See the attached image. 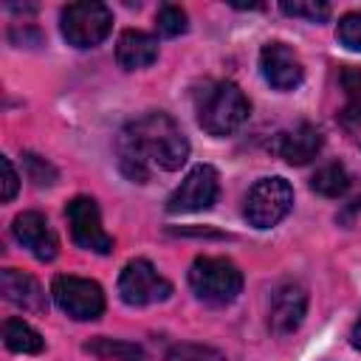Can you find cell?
<instances>
[{
    "label": "cell",
    "mask_w": 361,
    "mask_h": 361,
    "mask_svg": "<svg viewBox=\"0 0 361 361\" xmlns=\"http://www.w3.org/2000/svg\"><path fill=\"white\" fill-rule=\"evenodd\" d=\"M293 209V186L282 178V175H271V178H259L245 200H243V217L248 226L265 231L279 226Z\"/></svg>",
    "instance_id": "5"
},
{
    "label": "cell",
    "mask_w": 361,
    "mask_h": 361,
    "mask_svg": "<svg viewBox=\"0 0 361 361\" xmlns=\"http://www.w3.org/2000/svg\"><path fill=\"white\" fill-rule=\"evenodd\" d=\"M59 31L71 48H79V51L96 48L113 31V11L96 0L68 3L59 11Z\"/></svg>",
    "instance_id": "4"
},
{
    "label": "cell",
    "mask_w": 361,
    "mask_h": 361,
    "mask_svg": "<svg viewBox=\"0 0 361 361\" xmlns=\"http://www.w3.org/2000/svg\"><path fill=\"white\" fill-rule=\"evenodd\" d=\"M164 361H226V355L209 344H197V341H178L166 350Z\"/></svg>",
    "instance_id": "20"
},
{
    "label": "cell",
    "mask_w": 361,
    "mask_h": 361,
    "mask_svg": "<svg viewBox=\"0 0 361 361\" xmlns=\"http://www.w3.org/2000/svg\"><path fill=\"white\" fill-rule=\"evenodd\" d=\"M279 11L288 14V17H299V20H307V23H327L333 8L330 3H322V0H293V3H279Z\"/></svg>",
    "instance_id": "21"
},
{
    "label": "cell",
    "mask_w": 361,
    "mask_h": 361,
    "mask_svg": "<svg viewBox=\"0 0 361 361\" xmlns=\"http://www.w3.org/2000/svg\"><path fill=\"white\" fill-rule=\"evenodd\" d=\"M0 290H3V299L28 310V313H45L48 307V299H45V290L42 285L25 274V271H17V268H3L0 271Z\"/></svg>",
    "instance_id": "14"
},
{
    "label": "cell",
    "mask_w": 361,
    "mask_h": 361,
    "mask_svg": "<svg viewBox=\"0 0 361 361\" xmlns=\"http://www.w3.org/2000/svg\"><path fill=\"white\" fill-rule=\"evenodd\" d=\"M8 39H11L14 45H20V48L28 45V42H31V45H42V34H39V28H31V25H25V23H23V28L14 25V28L8 31Z\"/></svg>",
    "instance_id": "26"
},
{
    "label": "cell",
    "mask_w": 361,
    "mask_h": 361,
    "mask_svg": "<svg viewBox=\"0 0 361 361\" xmlns=\"http://www.w3.org/2000/svg\"><path fill=\"white\" fill-rule=\"evenodd\" d=\"M195 113H197V124L203 133L223 138V135L237 133L248 121L251 102L237 82L220 79V82H209L197 90Z\"/></svg>",
    "instance_id": "2"
},
{
    "label": "cell",
    "mask_w": 361,
    "mask_h": 361,
    "mask_svg": "<svg viewBox=\"0 0 361 361\" xmlns=\"http://www.w3.org/2000/svg\"><path fill=\"white\" fill-rule=\"evenodd\" d=\"M186 279L192 293L209 307H226L243 290V271L228 257H197Z\"/></svg>",
    "instance_id": "3"
},
{
    "label": "cell",
    "mask_w": 361,
    "mask_h": 361,
    "mask_svg": "<svg viewBox=\"0 0 361 361\" xmlns=\"http://www.w3.org/2000/svg\"><path fill=\"white\" fill-rule=\"evenodd\" d=\"M0 166H3V192H0V197H3V203H11L17 189H20V178H17V169H14L8 155H0Z\"/></svg>",
    "instance_id": "25"
},
{
    "label": "cell",
    "mask_w": 361,
    "mask_h": 361,
    "mask_svg": "<svg viewBox=\"0 0 361 361\" xmlns=\"http://www.w3.org/2000/svg\"><path fill=\"white\" fill-rule=\"evenodd\" d=\"M65 217H68V228L71 237L79 248L93 251V254H110L113 251V237L104 231L102 226V212L99 203L90 195H76L68 200L65 206Z\"/></svg>",
    "instance_id": "9"
},
{
    "label": "cell",
    "mask_w": 361,
    "mask_h": 361,
    "mask_svg": "<svg viewBox=\"0 0 361 361\" xmlns=\"http://www.w3.org/2000/svg\"><path fill=\"white\" fill-rule=\"evenodd\" d=\"M350 347L361 353V316L355 319V324H353V330H350Z\"/></svg>",
    "instance_id": "27"
},
{
    "label": "cell",
    "mask_w": 361,
    "mask_h": 361,
    "mask_svg": "<svg viewBox=\"0 0 361 361\" xmlns=\"http://www.w3.org/2000/svg\"><path fill=\"white\" fill-rule=\"evenodd\" d=\"M118 296L130 307L158 305L172 296V282L166 276H161L149 259L135 257L118 274Z\"/></svg>",
    "instance_id": "7"
},
{
    "label": "cell",
    "mask_w": 361,
    "mask_h": 361,
    "mask_svg": "<svg viewBox=\"0 0 361 361\" xmlns=\"http://www.w3.org/2000/svg\"><path fill=\"white\" fill-rule=\"evenodd\" d=\"M338 85L344 90V107L338 113V121L347 130H361V68L347 65L338 73Z\"/></svg>",
    "instance_id": "17"
},
{
    "label": "cell",
    "mask_w": 361,
    "mask_h": 361,
    "mask_svg": "<svg viewBox=\"0 0 361 361\" xmlns=\"http://www.w3.org/2000/svg\"><path fill=\"white\" fill-rule=\"evenodd\" d=\"M158 59V39L147 31L127 28L116 42V62L124 71H144Z\"/></svg>",
    "instance_id": "15"
},
{
    "label": "cell",
    "mask_w": 361,
    "mask_h": 361,
    "mask_svg": "<svg viewBox=\"0 0 361 361\" xmlns=\"http://www.w3.org/2000/svg\"><path fill=\"white\" fill-rule=\"evenodd\" d=\"M23 166H25V175H28V180H31L34 186H39V189H45V186H54V183L59 180V172H56V166H54L48 158L37 155V152H23Z\"/></svg>",
    "instance_id": "22"
},
{
    "label": "cell",
    "mask_w": 361,
    "mask_h": 361,
    "mask_svg": "<svg viewBox=\"0 0 361 361\" xmlns=\"http://www.w3.org/2000/svg\"><path fill=\"white\" fill-rule=\"evenodd\" d=\"M155 28H158V34H164V37H180V34L189 31V17H186V11H183L180 6L166 3V6H161L158 14H155Z\"/></svg>",
    "instance_id": "23"
},
{
    "label": "cell",
    "mask_w": 361,
    "mask_h": 361,
    "mask_svg": "<svg viewBox=\"0 0 361 361\" xmlns=\"http://www.w3.org/2000/svg\"><path fill=\"white\" fill-rule=\"evenodd\" d=\"M322 147H324L322 130L313 127V124H307V121H302V124H296V127H290V130H282V133L276 135V141H274V152H276L285 164H290V166H305V164H310V161L322 152Z\"/></svg>",
    "instance_id": "13"
},
{
    "label": "cell",
    "mask_w": 361,
    "mask_h": 361,
    "mask_svg": "<svg viewBox=\"0 0 361 361\" xmlns=\"http://www.w3.org/2000/svg\"><path fill=\"white\" fill-rule=\"evenodd\" d=\"M51 299L54 305L71 316L73 322H93L104 313V290L99 282L73 276V274H59L51 282Z\"/></svg>",
    "instance_id": "6"
},
{
    "label": "cell",
    "mask_w": 361,
    "mask_h": 361,
    "mask_svg": "<svg viewBox=\"0 0 361 361\" xmlns=\"http://www.w3.org/2000/svg\"><path fill=\"white\" fill-rule=\"evenodd\" d=\"M350 180H353V178H350V172H347L344 164H338V161H327V164H322V166L310 175V189H313L316 195H322V197L338 200V197L347 195Z\"/></svg>",
    "instance_id": "18"
},
{
    "label": "cell",
    "mask_w": 361,
    "mask_h": 361,
    "mask_svg": "<svg viewBox=\"0 0 361 361\" xmlns=\"http://www.w3.org/2000/svg\"><path fill=\"white\" fill-rule=\"evenodd\" d=\"M85 353L96 355V358H113V361H149L147 353L135 344V341H124V338H107V336H96L85 344Z\"/></svg>",
    "instance_id": "19"
},
{
    "label": "cell",
    "mask_w": 361,
    "mask_h": 361,
    "mask_svg": "<svg viewBox=\"0 0 361 361\" xmlns=\"http://www.w3.org/2000/svg\"><path fill=\"white\" fill-rule=\"evenodd\" d=\"M336 39L341 48L361 54V11H347L336 23Z\"/></svg>",
    "instance_id": "24"
},
{
    "label": "cell",
    "mask_w": 361,
    "mask_h": 361,
    "mask_svg": "<svg viewBox=\"0 0 361 361\" xmlns=\"http://www.w3.org/2000/svg\"><path fill=\"white\" fill-rule=\"evenodd\" d=\"M220 197V175L212 164H197L192 166L178 189L166 197V212L169 214H192V212H206L217 203Z\"/></svg>",
    "instance_id": "8"
},
{
    "label": "cell",
    "mask_w": 361,
    "mask_h": 361,
    "mask_svg": "<svg viewBox=\"0 0 361 361\" xmlns=\"http://www.w3.org/2000/svg\"><path fill=\"white\" fill-rule=\"evenodd\" d=\"M11 234L39 262H51L59 254L56 231L51 228V223H48V217L42 212H20L11 220Z\"/></svg>",
    "instance_id": "12"
},
{
    "label": "cell",
    "mask_w": 361,
    "mask_h": 361,
    "mask_svg": "<svg viewBox=\"0 0 361 361\" xmlns=\"http://www.w3.org/2000/svg\"><path fill=\"white\" fill-rule=\"evenodd\" d=\"M259 73L262 79L279 90V93H290L302 85L305 79V65L299 59V54L282 42V39H271L259 48Z\"/></svg>",
    "instance_id": "10"
},
{
    "label": "cell",
    "mask_w": 361,
    "mask_h": 361,
    "mask_svg": "<svg viewBox=\"0 0 361 361\" xmlns=\"http://www.w3.org/2000/svg\"><path fill=\"white\" fill-rule=\"evenodd\" d=\"M3 344L11 353H20V355H37V353L45 350V338L39 336V330H34L20 316H8L3 322Z\"/></svg>",
    "instance_id": "16"
},
{
    "label": "cell",
    "mask_w": 361,
    "mask_h": 361,
    "mask_svg": "<svg viewBox=\"0 0 361 361\" xmlns=\"http://www.w3.org/2000/svg\"><path fill=\"white\" fill-rule=\"evenodd\" d=\"M189 138L164 110L133 118L116 135V164L130 183H147L152 169L178 172L189 161Z\"/></svg>",
    "instance_id": "1"
},
{
    "label": "cell",
    "mask_w": 361,
    "mask_h": 361,
    "mask_svg": "<svg viewBox=\"0 0 361 361\" xmlns=\"http://www.w3.org/2000/svg\"><path fill=\"white\" fill-rule=\"evenodd\" d=\"M307 316V288L288 279L274 288L268 299V327L274 336H290Z\"/></svg>",
    "instance_id": "11"
}]
</instances>
